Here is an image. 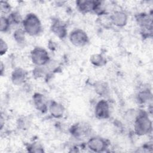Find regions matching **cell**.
Returning <instances> with one entry per match:
<instances>
[{
  "label": "cell",
  "mask_w": 153,
  "mask_h": 153,
  "mask_svg": "<svg viewBox=\"0 0 153 153\" xmlns=\"http://www.w3.org/2000/svg\"><path fill=\"white\" fill-rule=\"evenodd\" d=\"M24 31L31 36L38 35L42 30L39 18L34 14H27L23 21Z\"/></svg>",
  "instance_id": "cell-1"
},
{
  "label": "cell",
  "mask_w": 153,
  "mask_h": 153,
  "mask_svg": "<svg viewBox=\"0 0 153 153\" xmlns=\"http://www.w3.org/2000/svg\"><path fill=\"white\" fill-rule=\"evenodd\" d=\"M134 128L135 133L139 136L149 134L152 130V123L147 115L138 114L134 121Z\"/></svg>",
  "instance_id": "cell-2"
},
{
  "label": "cell",
  "mask_w": 153,
  "mask_h": 153,
  "mask_svg": "<svg viewBox=\"0 0 153 153\" xmlns=\"http://www.w3.org/2000/svg\"><path fill=\"white\" fill-rule=\"evenodd\" d=\"M30 58L32 62L39 66L47 64L49 61L48 53L40 47H36L32 50L30 53Z\"/></svg>",
  "instance_id": "cell-3"
},
{
  "label": "cell",
  "mask_w": 153,
  "mask_h": 153,
  "mask_svg": "<svg viewBox=\"0 0 153 153\" xmlns=\"http://www.w3.org/2000/svg\"><path fill=\"white\" fill-rule=\"evenodd\" d=\"M69 40L73 45L77 47H81L87 44L88 37L84 30L81 29H75L71 32Z\"/></svg>",
  "instance_id": "cell-4"
},
{
  "label": "cell",
  "mask_w": 153,
  "mask_h": 153,
  "mask_svg": "<svg viewBox=\"0 0 153 153\" xmlns=\"http://www.w3.org/2000/svg\"><path fill=\"white\" fill-rule=\"evenodd\" d=\"M107 143L105 139L100 137H93L87 142L88 148L92 151L100 152L105 151L107 148Z\"/></svg>",
  "instance_id": "cell-5"
},
{
  "label": "cell",
  "mask_w": 153,
  "mask_h": 153,
  "mask_svg": "<svg viewBox=\"0 0 153 153\" xmlns=\"http://www.w3.org/2000/svg\"><path fill=\"white\" fill-rule=\"evenodd\" d=\"M95 115L99 119H106L109 117L110 108L108 103L105 100L98 102L95 106Z\"/></svg>",
  "instance_id": "cell-6"
},
{
  "label": "cell",
  "mask_w": 153,
  "mask_h": 153,
  "mask_svg": "<svg viewBox=\"0 0 153 153\" xmlns=\"http://www.w3.org/2000/svg\"><path fill=\"white\" fill-rule=\"evenodd\" d=\"M109 19L113 25L118 27H123L127 23V15L123 11H115Z\"/></svg>",
  "instance_id": "cell-7"
},
{
  "label": "cell",
  "mask_w": 153,
  "mask_h": 153,
  "mask_svg": "<svg viewBox=\"0 0 153 153\" xmlns=\"http://www.w3.org/2000/svg\"><path fill=\"white\" fill-rule=\"evenodd\" d=\"M98 2L89 0H80L76 2L79 10L82 13H88L94 11Z\"/></svg>",
  "instance_id": "cell-8"
},
{
  "label": "cell",
  "mask_w": 153,
  "mask_h": 153,
  "mask_svg": "<svg viewBox=\"0 0 153 153\" xmlns=\"http://www.w3.org/2000/svg\"><path fill=\"white\" fill-rule=\"evenodd\" d=\"M52 32L58 37L63 38L66 35V29L65 25L60 22L54 21L51 25Z\"/></svg>",
  "instance_id": "cell-9"
},
{
  "label": "cell",
  "mask_w": 153,
  "mask_h": 153,
  "mask_svg": "<svg viewBox=\"0 0 153 153\" xmlns=\"http://www.w3.org/2000/svg\"><path fill=\"white\" fill-rule=\"evenodd\" d=\"M138 24L145 29H151L152 28V18L148 14H139L136 18Z\"/></svg>",
  "instance_id": "cell-10"
},
{
  "label": "cell",
  "mask_w": 153,
  "mask_h": 153,
  "mask_svg": "<svg viewBox=\"0 0 153 153\" xmlns=\"http://www.w3.org/2000/svg\"><path fill=\"white\" fill-rule=\"evenodd\" d=\"M26 72L21 68L16 69L12 73V82L15 85H20L25 80Z\"/></svg>",
  "instance_id": "cell-11"
},
{
  "label": "cell",
  "mask_w": 153,
  "mask_h": 153,
  "mask_svg": "<svg viewBox=\"0 0 153 153\" xmlns=\"http://www.w3.org/2000/svg\"><path fill=\"white\" fill-rule=\"evenodd\" d=\"M64 108L60 104L56 102H52L50 106V112L54 118L61 117L64 112Z\"/></svg>",
  "instance_id": "cell-12"
},
{
  "label": "cell",
  "mask_w": 153,
  "mask_h": 153,
  "mask_svg": "<svg viewBox=\"0 0 153 153\" xmlns=\"http://www.w3.org/2000/svg\"><path fill=\"white\" fill-rule=\"evenodd\" d=\"M33 102L36 108L41 111H45L47 109V105L44 96L39 94H36L33 96Z\"/></svg>",
  "instance_id": "cell-13"
},
{
  "label": "cell",
  "mask_w": 153,
  "mask_h": 153,
  "mask_svg": "<svg viewBox=\"0 0 153 153\" xmlns=\"http://www.w3.org/2000/svg\"><path fill=\"white\" fill-rule=\"evenodd\" d=\"M88 131L87 127L82 124H77L74 127L72 133L76 136H82L87 134Z\"/></svg>",
  "instance_id": "cell-14"
},
{
  "label": "cell",
  "mask_w": 153,
  "mask_h": 153,
  "mask_svg": "<svg viewBox=\"0 0 153 153\" xmlns=\"http://www.w3.org/2000/svg\"><path fill=\"white\" fill-rule=\"evenodd\" d=\"M90 61L91 63L96 66H102L106 63V59L101 54H94L90 57Z\"/></svg>",
  "instance_id": "cell-15"
},
{
  "label": "cell",
  "mask_w": 153,
  "mask_h": 153,
  "mask_svg": "<svg viewBox=\"0 0 153 153\" xmlns=\"http://www.w3.org/2000/svg\"><path fill=\"white\" fill-rule=\"evenodd\" d=\"M138 100L142 103L148 102L152 100V94L148 90H143L139 93Z\"/></svg>",
  "instance_id": "cell-16"
},
{
  "label": "cell",
  "mask_w": 153,
  "mask_h": 153,
  "mask_svg": "<svg viewBox=\"0 0 153 153\" xmlns=\"http://www.w3.org/2000/svg\"><path fill=\"white\" fill-rule=\"evenodd\" d=\"M10 20L5 16H1L0 20V30L1 32H6L10 27Z\"/></svg>",
  "instance_id": "cell-17"
},
{
  "label": "cell",
  "mask_w": 153,
  "mask_h": 153,
  "mask_svg": "<svg viewBox=\"0 0 153 153\" xmlns=\"http://www.w3.org/2000/svg\"><path fill=\"white\" fill-rule=\"evenodd\" d=\"M25 31L22 29H18L15 31L14 33V37L16 41L19 44H23L25 42Z\"/></svg>",
  "instance_id": "cell-18"
},
{
  "label": "cell",
  "mask_w": 153,
  "mask_h": 153,
  "mask_svg": "<svg viewBox=\"0 0 153 153\" xmlns=\"http://www.w3.org/2000/svg\"><path fill=\"white\" fill-rule=\"evenodd\" d=\"M11 9L10 4L7 1H1L0 2V10L1 14L8 13Z\"/></svg>",
  "instance_id": "cell-19"
},
{
  "label": "cell",
  "mask_w": 153,
  "mask_h": 153,
  "mask_svg": "<svg viewBox=\"0 0 153 153\" xmlns=\"http://www.w3.org/2000/svg\"><path fill=\"white\" fill-rule=\"evenodd\" d=\"M95 89L96 91L100 94H105L107 91V88L105 84L103 83H97L95 86Z\"/></svg>",
  "instance_id": "cell-20"
},
{
  "label": "cell",
  "mask_w": 153,
  "mask_h": 153,
  "mask_svg": "<svg viewBox=\"0 0 153 153\" xmlns=\"http://www.w3.org/2000/svg\"><path fill=\"white\" fill-rule=\"evenodd\" d=\"M8 45L7 44L6 42L4 41L2 38L1 39L0 41V54L1 56L5 54L7 50H8Z\"/></svg>",
  "instance_id": "cell-21"
},
{
  "label": "cell",
  "mask_w": 153,
  "mask_h": 153,
  "mask_svg": "<svg viewBox=\"0 0 153 153\" xmlns=\"http://www.w3.org/2000/svg\"><path fill=\"white\" fill-rule=\"evenodd\" d=\"M11 18L12 19V20L16 23H18L20 22L21 20V17L19 13L17 12H14L13 13H12L11 14Z\"/></svg>",
  "instance_id": "cell-22"
},
{
  "label": "cell",
  "mask_w": 153,
  "mask_h": 153,
  "mask_svg": "<svg viewBox=\"0 0 153 153\" xmlns=\"http://www.w3.org/2000/svg\"><path fill=\"white\" fill-rule=\"evenodd\" d=\"M1 75H2V74H3V72H4V65H3V63H2V62H1Z\"/></svg>",
  "instance_id": "cell-23"
}]
</instances>
